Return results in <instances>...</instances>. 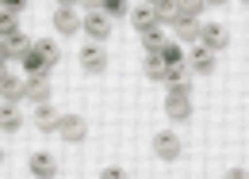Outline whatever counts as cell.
I'll use <instances>...</instances> for the list:
<instances>
[{
	"instance_id": "cell-1",
	"label": "cell",
	"mask_w": 249,
	"mask_h": 179,
	"mask_svg": "<svg viewBox=\"0 0 249 179\" xmlns=\"http://www.w3.org/2000/svg\"><path fill=\"white\" fill-rule=\"evenodd\" d=\"M180 152H184V141H180L177 130H157L154 134V156L157 160H180Z\"/></svg>"
},
{
	"instance_id": "cell-2",
	"label": "cell",
	"mask_w": 249,
	"mask_h": 179,
	"mask_svg": "<svg viewBox=\"0 0 249 179\" xmlns=\"http://www.w3.org/2000/svg\"><path fill=\"white\" fill-rule=\"evenodd\" d=\"M58 134H62V141H69V145H81L89 137L85 115H58Z\"/></svg>"
},
{
	"instance_id": "cell-3",
	"label": "cell",
	"mask_w": 249,
	"mask_h": 179,
	"mask_svg": "<svg viewBox=\"0 0 249 179\" xmlns=\"http://www.w3.org/2000/svg\"><path fill=\"white\" fill-rule=\"evenodd\" d=\"M0 99L4 103H23L27 99V76H16V73H0Z\"/></svg>"
},
{
	"instance_id": "cell-4",
	"label": "cell",
	"mask_w": 249,
	"mask_h": 179,
	"mask_svg": "<svg viewBox=\"0 0 249 179\" xmlns=\"http://www.w3.org/2000/svg\"><path fill=\"white\" fill-rule=\"evenodd\" d=\"M226 42H230V27L226 23H199V46H207V50H226Z\"/></svg>"
},
{
	"instance_id": "cell-5",
	"label": "cell",
	"mask_w": 249,
	"mask_h": 179,
	"mask_svg": "<svg viewBox=\"0 0 249 179\" xmlns=\"http://www.w3.org/2000/svg\"><path fill=\"white\" fill-rule=\"evenodd\" d=\"M81 69H85L89 76H100V73L107 69V50H104L100 42H89V46L81 50Z\"/></svg>"
},
{
	"instance_id": "cell-6",
	"label": "cell",
	"mask_w": 249,
	"mask_h": 179,
	"mask_svg": "<svg viewBox=\"0 0 249 179\" xmlns=\"http://www.w3.org/2000/svg\"><path fill=\"white\" fill-rule=\"evenodd\" d=\"M81 27L89 30V38H92V42H104V38L111 34V19H107V15L92 4V8H89V15L81 19Z\"/></svg>"
},
{
	"instance_id": "cell-7",
	"label": "cell",
	"mask_w": 249,
	"mask_h": 179,
	"mask_svg": "<svg viewBox=\"0 0 249 179\" xmlns=\"http://www.w3.org/2000/svg\"><path fill=\"white\" fill-rule=\"evenodd\" d=\"M27 176L54 179V176H58V160H54V152H31V156H27Z\"/></svg>"
},
{
	"instance_id": "cell-8",
	"label": "cell",
	"mask_w": 249,
	"mask_h": 179,
	"mask_svg": "<svg viewBox=\"0 0 249 179\" xmlns=\"http://www.w3.org/2000/svg\"><path fill=\"white\" fill-rule=\"evenodd\" d=\"M188 69H192V76H211L215 73V50H207V46H192V58H188Z\"/></svg>"
},
{
	"instance_id": "cell-9",
	"label": "cell",
	"mask_w": 249,
	"mask_h": 179,
	"mask_svg": "<svg viewBox=\"0 0 249 179\" xmlns=\"http://www.w3.org/2000/svg\"><path fill=\"white\" fill-rule=\"evenodd\" d=\"M161 84H169V91H192V69H188V61L165 65V80Z\"/></svg>"
},
{
	"instance_id": "cell-10",
	"label": "cell",
	"mask_w": 249,
	"mask_h": 179,
	"mask_svg": "<svg viewBox=\"0 0 249 179\" xmlns=\"http://www.w3.org/2000/svg\"><path fill=\"white\" fill-rule=\"evenodd\" d=\"M165 111H169L173 122H188L192 119V99H188V91H169V95H165Z\"/></svg>"
},
{
	"instance_id": "cell-11",
	"label": "cell",
	"mask_w": 249,
	"mask_h": 179,
	"mask_svg": "<svg viewBox=\"0 0 249 179\" xmlns=\"http://www.w3.org/2000/svg\"><path fill=\"white\" fill-rule=\"evenodd\" d=\"M19 65H23V73H27V76H50V73H54V65L35 50V42H31V50L19 58Z\"/></svg>"
},
{
	"instance_id": "cell-12",
	"label": "cell",
	"mask_w": 249,
	"mask_h": 179,
	"mask_svg": "<svg viewBox=\"0 0 249 179\" xmlns=\"http://www.w3.org/2000/svg\"><path fill=\"white\" fill-rule=\"evenodd\" d=\"M54 27H58V34H73V30H81V15H77L73 4H58V12H54Z\"/></svg>"
},
{
	"instance_id": "cell-13",
	"label": "cell",
	"mask_w": 249,
	"mask_h": 179,
	"mask_svg": "<svg viewBox=\"0 0 249 179\" xmlns=\"http://www.w3.org/2000/svg\"><path fill=\"white\" fill-rule=\"evenodd\" d=\"M0 130H4V134L23 130V111H19V103H4V99H0Z\"/></svg>"
},
{
	"instance_id": "cell-14",
	"label": "cell",
	"mask_w": 249,
	"mask_h": 179,
	"mask_svg": "<svg viewBox=\"0 0 249 179\" xmlns=\"http://www.w3.org/2000/svg\"><path fill=\"white\" fill-rule=\"evenodd\" d=\"M31 126H35V130H42V134H58V111H54L50 103H38Z\"/></svg>"
},
{
	"instance_id": "cell-15",
	"label": "cell",
	"mask_w": 249,
	"mask_h": 179,
	"mask_svg": "<svg viewBox=\"0 0 249 179\" xmlns=\"http://www.w3.org/2000/svg\"><path fill=\"white\" fill-rule=\"evenodd\" d=\"M177 23V42L180 46H196L199 42V19H173Z\"/></svg>"
},
{
	"instance_id": "cell-16",
	"label": "cell",
	"mask_w": 249,
	"mask_h": 179,
	"mask_svg": "<svg viewBox=\"0 0 249 179\" xmlns=\"http://www.w3.org/2000/svg\"><path fill=\"white\" fill-rule=\"evenodd\" d=\"M27 99L35 107L38 103H50V80L46 76H27Z\"/></svg>"
},
{
	"instance_id": "cell-17",
	"label": "cell",
	"mask_w": 249,
	"mask_h": 179,
	"mask_svg": "<svg viewBox=\"0 0 249 179\" xmlns=\"http://www.w3.org/2000/svg\"><path fill=\"white\" fill-rule=\"evenodd\" d=\"M130 23L138 27V34H142V30H150V27H161V19L154 15V8H150V4H138V8L130 12Z\"/></svg>"
},
{
	"instance_id": "cell-18",
	"label": "cell",
	"mask_w": 249,
	"mask_h": 179,
	"mask_svg": "<svg viewBox=\"0 0 249 179\" xmlns=\"http://www.w3.org/2000/svg\"><path fill=\"white\" fill-rule=\"evenodd\" d=\"M4 46H8V58H23V54L31 50V38H27L23 30H12V34L4 38Z\"/></svg>"
},
{
	"instance_id": "cell-19",
	"label": "cell",
	"mask_w": 249,
	"mask_h": 179,
	"mask_svg": "<svg viewBox=\"0 0 249 179\" xmlns=\"http://www.w3.org/2000/svg\"><path fill=\"white\" fill-rule=\"evenodd\" d=\"M173 4H177L173 19H199V12L207 8V0H173Z\"/></svg>"
},
{
	"instance_id": "cell-20",
	"label": "cell",
	"mask_w": 249,
	"mask_h": 179,
	"mask_svg": "<svg viewBox=\"0 0 249 179\" xmlns=\"http://www.w3.org/2000/svg\"><path fill=\"white\" fill-rule=\"evenodd\" d=\"M157 54H161V61H165V65H180V61H188V58H184V46H180V42H169V38H165V46H161Z\"/></svg>"
},
{
	"instance_id": "cell-21",
	"label": "cell",
	"mask_w": 249,
	"mask_h": 179,
	"mask_svg": "<svg viewBox=\"0 0 249 179\" xmlns=\"http://www.w3.org/2000/svg\"><path fill=\"white\" fill-rule=\"evenodd\" d=\"M92 4L107 15V19H123L126 15V0H92Z\"/></svg>"
},
{
	"instance_id": "cell-22",
	"label": "cell",
	"mask_w": 249,
	"mask_h": 179,
	"mask_svg": "<svg viewBox=\"0 0 249 179\" xmlns=\"http://www.w3.org/2000/svg\"><path fill=\"white\" fill-rule=\"evenodd\" d=\"M142 73H146L150 80H165V61H161V54H146V65H142Z\"/></svg>"
},
{
	"instance_id": "cell-23",
	"label": "cell",
	"mask_w": 249,
	"mask_h": 179,
	"mask_svg": "<svg viewBox=\"0 0 249 179\" xmlns=\"http://www.w3.org/2000/svg\"><path fill=\"white\" fill-rule=\"evenodd\" d=\"M142 46H146V54H157V50L165 46V34H161V27L142 30Z\"/></svg>"
},
{
	"instance_id": "cell-24",
	"label": "cell",
	"mask_w": 249,
	"mask_h": 179,
	"mask_svg": "<svg viewBox=\"0 0 249 179\" xmlns=\"http://www.w3.org/2000/svg\"><path fill=\"white\" fill-rule=\"evenodd\" d=\"M35 50H38L42 58L50 61V65H58V61H62V54H58V46H54L50 38H38V42H35Z\"/></svg>"
},
{
	"instance_id": "cell-25",
	"label": "cell",
	"mask_w": 249,
	"mask_h": 179,
	"mask_svg": "<svg viewBox=\"0 0 249 179\" xmlns=\"http://www.w3.org/2000/svg\"><path fill=\"white\" fill-rule=\"evenodd\" d=\"M146 4L154 8L157 19H173V15H177V4H173V0H146Z\"/></svg>"
},
{
	"instance_id": "cell-26",
	"label": "cell",
	"mask_w": 249,
	"mask_h": 179,
	"mask_svg": "<svg viewBox=\"0 0 249 179\" xmlns=\"http://www.w3.org/2000/svg\"><path fill=\"white\" fill-rule=\"evenodd\" d=\"M12 30H19V15H12L8 8H0V38H8Z\"/></svg>"
},
{
	"instance_id": "cell-27",
	"label": "cell",
	"mask_w": 249,
	"mask_h": 179,
	"mask_svg": "<svg viewBox=\"0 0 249 179\" xmlns=\"http://www.w3.org/2000/svg\"><path fill=\"white\" fill-rule=\"evenodd\" d=\"M0 8H8L12 15H19V12L27 8V0H0Z\"/></svg>"
},
{
	"instance_id": "cell-28",
	"label": "cell",
	"mask_w": 249,
	"mask_h": 179,
	"mask_svg": "<svg viewBox=\"0 0 249 179\" xmlns=\"http://www.w3.org/2000/svg\"><path fill=\"white\" fill-rule=\"evenodd\" d=\"M104 179H126V172H123V168H115V164H111V168H104Z\"/></svg>"
},
{
	"instance_id": "cell-29",
	"label": "cell",
	"mask_w": 249,
	"mask_h": 179,
	"mask_svg": "<svg viewBox=\"0 0 249 179\" xmlns=\"http://www.w3.org/2000/svg\"><path fill=\"white\" fill-rule=\"evenodd\" d=\"M8 61V46H4V38H0V65Z\"/></svg>"
},
{
	"instance_id": "cell-30",
	"label": "cell",
	"mask_w": 249,
	"mask_h": 179,
	"mask_svg": "<svg viewBox=\"0 0 249 179\" xmlns=\"http://www.w3.org/2000/svg\"><path fill=\"white\" fill-rule=\"evenodd\" d=\"M58 4H77V0H58Z\"/></svg>"
},
{
	"instance_id": "cell-31",
	"label": "cell",
	"mask_w": 249,
	"mask_h": 179,
	"mask_svg": "<svg viewBox=\"0 0 249 179\" xmlns=\"http://www.w3.org/2000/svg\"><path fill=\"white\" fill-rule=\"evenodd\" d=\"M207 4H226V0H207Z\"/></svg>"
},
{
	"instance_id": "cell-32",
	"label": "cell",
	"mask_w": 249,
	"mask_h": 179,
	"mask_svg": "<svg viewBox=\"0 0 249 179\" xmlns=\"http://www.w3.org/2000/svg\"><path fill=\"white\" fill-rule=\"evenodd\" d=\"M0 160H4V149H0Z\"/></svg>"
}]
</instances>
